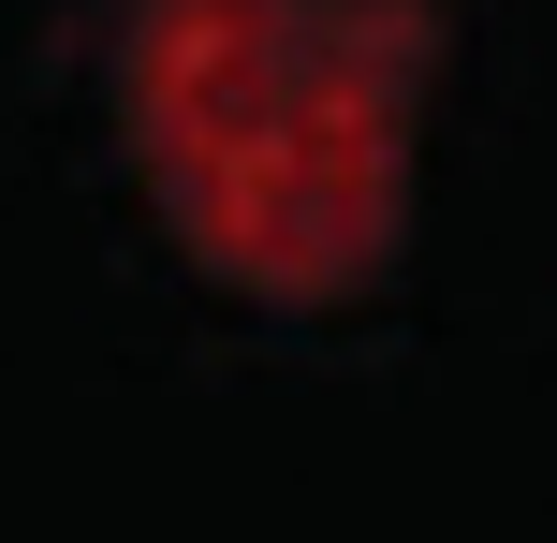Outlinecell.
<instances>
[{"label": "cell", "instance_id": "1", "mask_svg": "<svg viewBox=\"0 0 557 543\" xmlns=\"http://www.w3.org/2000/svg\"><path fill=\"white\" fill-rule=\"evenodd\" d=\"M162 88H176V118H191V176L235 192V221H308V206H337V176H367L352 88L278 15H235V29H206V45H176Z\"/></svg>", "mask_w": 557, "mask_h": 543}]
</instances>
